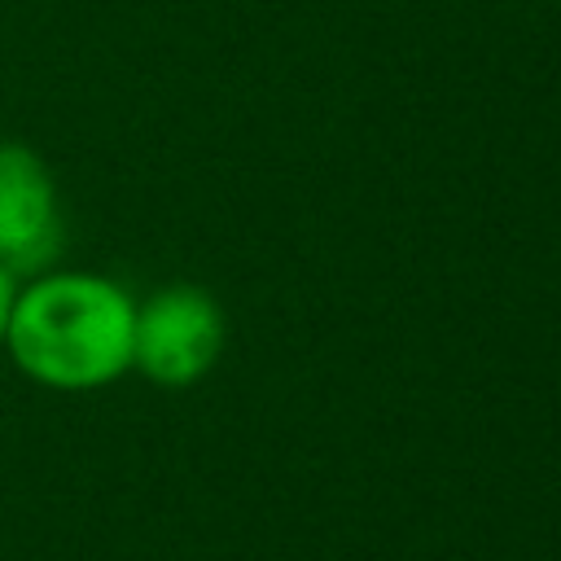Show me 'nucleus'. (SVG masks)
<instances>
[{
    "mask_svg": "<svg viewBox=\"0 0 561 561\" xmlns=\"http://www.w3.org/2000/svg\"><path fill=\"white\" fill-rule=\"evenodd\" d=\"M136 302L105 276L53 272L13 294L4 342L18 368L57 390H92L131 368Z\"/></svg>",
    "mask_w": 561,
    "mask_h": 561,
    "instance_id": "obj_1",
    "label": "nucleus"
},
{
    "mask_svg": "<svg viewBox=\"0 0 561 561\" xmlns=\"http://www.w3.org/2000/svg\"><path fill=\"white\" fill-rule=\"evenodd\" d=\"M57 250L61 228L48 167L22 145H0V263L9 272H39Z\"/></svg>",
    "mask_w": 561,
    "mask_h": 561,
    "instance_id": "obj_3",
    "label": "nucleus"
},
{
    "mask_svg": "<svg viewBox=\"0 0 561 561\" xmlns=\"http://www.w3.org/2000/svg\"><path fill=\"white\" fill-rule=\"evenodd\" d=\"M224 351V311L197 285H167L136 307L131 364L158 386L202 381Z\"/></svg>",
    "mask_w": 561,
    "mask_h": 561,
    "instance_id": "obj_2",
    "label": "nucleus"
},
{
    "mask_svg": "<svg viewBox=\"0 0 561 561\" xmlns=\"http://www.w3.org/2000/svg\"><path fill=\"white\" fill-rule=\"evenodd\" d=\"M9 311H13V272L0 263V342H4V329H9Z\"/></svg>",
    "mask_w": 561,
    "mask_h": 561,
    "instance_id": "obj_4",
    "label": "nucleus"
}]
</instances>
